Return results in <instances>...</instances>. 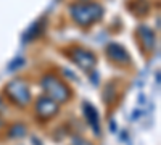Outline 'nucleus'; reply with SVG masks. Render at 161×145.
<instances>
[{
	"mask_svg": "<svg viewBox=\"0 0 161 145\" xmlns=\"http://www.w3.org/2000/svg\"><path fill=\"white\" fill-rule=\"evenodd\" d=\"M69 13L79 26L87 28L103 16V7L95 2H79L69 7Z\"/></svg>",
	"mask_w": 161,
	"mask_h": 145,
	"instance_id": "obj_1",
	"label": "nucleus"
},
{
	"mask_svg": "<svg viewBox=\"0 0 161 145\" xmlns=\"http://www.w3.org/2000/svg\"><path fill=\"white\" fill-rule=\"evenodd\" d=\"M42 87L45 89V92L48 94L50 98H53L57 103H64L68 102L69 97H71V90L69 87L66 86L60 77H57L55 74H47L42 77L40 81Z\"/></svg>",
	"mask_w": 161,
	"mask_h": 145,
	"instance_id": "obj_2",
	"label": "nucleus"
},
{
	"mask_svg": "<svg viewBox=\"0 0 161 145\" xmlns=\"http://www.w3.org/2000/svg\"><path fill=\"white\" fill-rule=\"evenodd\" d=\"M7 94L8 97L15 102L18 107H26L31 100V92H29V86L23 79H13V81L7 86Z\"/></svg>",
	"mask_w": 161,
	"mask_h": 145,
	"instance_id": "obj_3",
	"label": "nucleus"
},
{
	"mask_svg": "<svg viewBox=\"0 0 161 145\" xmlns=\"http://www.w3.org/2000/svg\"><path fill=\"white\" fill-rule=\"evenodd\" d=\"M69 57L76 61V64H79L82 70H86V71H89V70H92L93 66H95V55L93 53H90L89 50H86V48H73V50H69Z\"/></svg>",
	"mask_w": 161,
	"mask_h": 145,
	"instance_id": "obj_4",
	"label": "nucleus"
},
{
	"mask_svg": "<svg viewBox=\"0 0 161 145\" xmlns=\"http://www.w3.org/2000/svg\"><path fill=\"white\" fill-rule=\"evenodd\" d=\"M58 103L50 97H40L36 103V111L42 120H48V118L55 116L58 113Z\"/></svg>",
	"mask_w": 161,
	"mask_h": 145,
	"instance_id": "obj_5",
	"label": "nucleus"
},
{
	"mask_svg": "<svg viewBox=\"0 0 161 145\" xmlns=\"http://www.w3.org/2000/svg\"><path fill=\"white\" fill-rule=\"evenodd\" d=\"M106 55H108L110 60H113L119 64H129L130 63L129 53L118 44H110L108 47H106Z\"/></svg>",
	"mask_w": 161,
	"mask_h": 145,
	"instance_id": "obj_6",
	"label": "nucleus"
},
{
	"mask_svg": "<svg viewBox=\"0 0 161 145\" xmlns=\"http://www.w3.org/2000/svg\"><path fill=\"white\" fill-rule=\"evenodd\" d=\"M84 114L87 118L90 127L93 129V132L100 134V120H98V114H97L95 108H93L90 103H84Z\"/></svg>",
	"mask_w": 161,
	"mask_h": 145,
	"instance_id": "obj_7",
	"label": "nucleus"
},
{
	"mask_svg": "<svg viewBox=\"0 0 161 145\" xmlns=\"http://www.w3.org/2000/svg\"><path fill=\"white\" fill-rule=\"evenodd\" d=\"M139 34H140V41H142L143 47L150 52L153 48V44H155V34L152 32V29L147 28V26L139 28Z\"/></svg>",
	"mask_w": 161,
	"mask_h": 145,
	"instance_id": "obj_8",
	"label": "nucleus"
},
{
	"mask_svg": "<svg viewBox=\"0 0 161 145\" xmlns=\"http://www.w3.org/2000/svg\"><path fill=\"white\" fill-rule=\"evenodd\" d=\"M44 28H45L44 21H37V23H34L31 28L24 32V41H34V39H37L40 34H42Z\"/></svg>",
	"mask_w": 161,
	"mask_h": 145,
	"instance_id": "obj_9",
	"label": "nucleus"
},
{
	"mask_svg": "<svg viewBox=\"0 0 161 145\" xmlns=\"http://www.w3.org/2000/svg\"><path fill=\"white\" fill-rule=\"evenodd\" d=\"M8 136L10 137H23V136H26V126H23V124L11 126V129L8 131Z\"/></svg>",
	"mask_w": 161,
	"mask_h": 145,
	"instance_id": "obj_10",
	"label": "nucleus"
},
{
	"mask_svg": "<svg viewBox=\"0 0 161 145\" xmlns=\"http://www.w3.org/2000/svg\"><path fill=\"white\" fill-rule=\"evenodd\" d=\"M73 145H92V143L87 142V140H84V139H74L73 140Z\"/></svg>",
	"mask_w": 161,
	"mask_h": 145,
	"instance_id": "obj_11",
	"label": "nucleus"
},
{
	"mask_svg": "<svg viewBox=\"0 0 161 145\" xmlns=\"http://www.w3.org/2000/svg\"><path fill=\"white\" fill-rule=\"evenodd\" d=\"M19 66H23V60H16L15 64H11V66H10V70H15V68H19Z\"/></svg>",
	"mask_w": 161,
	"mask_h": 145,
	"instance_id": "obj_12",
	"label": "nucleus"
},
{
	"mask_svg": "<svg viewBox=\"0 0 161 145\" xmlns=\"http://www.w3.org/2000/svg\"><path fill=\"white\" fill-rule=\"evenodd\" d=\"M0 108H2V98H0Z\"/></svg>",
	"mask_w": 161,
	"mask_h": 145,
	"instance_id": "obj_13",
	"label": "nucleus"
},
{
	"mask_svg": "<svg viewBox=\"0 0 161 145\" xmlns=\"http://www.w3.org/2000/svg\"><path fill=\"white\" fill-rule=\"evenodd\" d=\"M0 126H2V121H0Z\"/></svg>",
	"mask_w": 161,
	"mask_h": 145,
	"instance_id": "obj_14",
	"label": "nucleus"
},
{
	"mask_svg": "<svg viewBox=\"0 0 161 145\" xmlns=\"http://www.w3.org/2000/svg\"><path fill=\"white\" fill-rule=\"evenodd\" d=\"M82 2H87V0H82Z\"/></svg>",
	"mask_w": 161,
	"mask_h": 145,
	"instance_id": "obj_15",
	"label": "nucleus"
}]
</instances>
